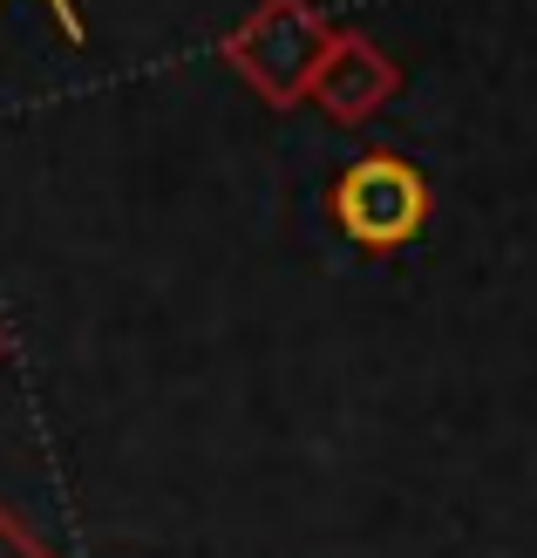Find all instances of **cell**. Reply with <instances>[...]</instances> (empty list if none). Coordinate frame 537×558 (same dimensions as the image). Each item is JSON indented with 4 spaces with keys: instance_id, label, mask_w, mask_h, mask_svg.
<instances>
[{
    "instance_id": "1",
    "label": "cell",
    "mask_w": 537,
    "mask_h": 558,
    "mask_svg": "<svg viewBox=\"0 0 537 558\" xmlns=\"http://www.w3.org/2000/svg\"><path fill=\"white\" fill-rule=\"evenodd\" d=\"M333 226H341L361 253H394L429 226V178L394 150H367L347 163L333 184Z\"/></svg>"
},
{
    "instance_id": "2",
    "label": "cell",
    "mask_w": 537,
    "mask_h": 558,
    "mask_svg": "<svg viewBox=\"0 0 537 558\" xmlns=\"http://www.w3.org/2000/svg\"><path fill=\"white\" fill-rule=\"evenodd\" d=\"M48 8H54V21H62V35L82 41V14H75V0H48Z\"/></svg>"
}]
</instances>
